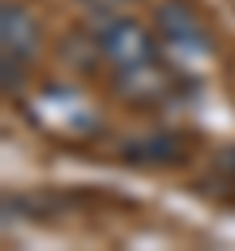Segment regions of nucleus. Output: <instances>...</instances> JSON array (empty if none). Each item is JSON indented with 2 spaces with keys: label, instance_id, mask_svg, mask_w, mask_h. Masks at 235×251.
I'll use <instances>...</instances> for the list:
<instances>
[{
  "label": "nucleus",
  "instance_id": "f257e3e1",
  "mask_svg": "<svg viewBox=\"0 0 235 251\" xmlns=\"http://www.w3.org/2000/svg\"><path fill=\"white\" fill-rule=\"evenodd\" d=\"M94 39H98V51L110 59V67L121 78H141L157 67V43H153L149 27H141L129 16H110L94 31Z\"/></svg>",
  "mask_w": 235,
  "mask_h": 251
},
{
  "label": "nucleus",
  "instance_id": "f03ea898",
  "mask_svg": "<svg viewBox=\"0 0 235 251\" xmlns=\"http://www.w3.org/2000/svg\"><path fill=\"white\" fill-rule=\"evenodd\" d=\"M0 39H4V63H27L39 47V24L24 4L0 8Z\"/></svg>",
  "mask_w": 235,
  "mask_h": 251
},
{
  "label": "nucleus",
  "instance_id": "7ed1b4c3",
  "mask_svg": "<svg viewBox=\"0 0 235 251\" xmlns=\"http://www.w3.org/2000/svg\"><path fill=\"white\" fill-rule=\"evenodd\" d=\"M161 20L168 24V27H164L168 39H176V43H192V47L204 43V24H200V16H196L188 4H180V0L164 4V8H161Z\"/></svg>",
  "mask_w": 235,
  "mask_h": 251
},
{
  "label": "nucleus",
  "instance_id": "20e7f679",
  "mask_svg": "<svg viewBox=\"0 0 235 251\" xmlns=\"http://www.w3.org/2000/svg\"><path fill=\"white\" fill-rule=\"evenodd\" d=\"M78 4H86V8H98V12H114V8H121V4H133V0H78Z\"/></svg>",
  "mask_w": 235,
  "mask_h": 251
}]
</instances>
